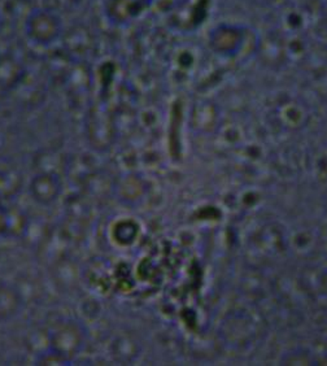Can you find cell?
<instances>
[{"instance_id":"cell-2","label":"cell","mask_w":327,"mask_h":366,"mask_svg":"<svg viewBox=\"0 0 327 366\" xmlns=\"http://www.w3.org/2000/svg\"><path fill=\"white\" fill-rule=\"evenodd\" d=\"M30 194L39 204H52L61 194V182L52 173H41L31 179Z\"/></svg>"},{"instance_id":"cell-4","label":"cell","mask_w":327,"mask_h":366,"mask_svg":"<svg viewBox=\"0 0 327 366\" xmlns=\"http://www.w3.org/2000/svg\"><path fill=\"white\" fill-rule=\"evenodd\" d=\"M19 307L17 295L8 289H0V318L11 317Z\"/></svg>"},{"instance_id":"cell-1","label":"cell","mask_w":327,"mask_h":366,"mask_svg":"<svg viewBox=\"0 0 327 366\" xmlns=\"http://www.w3.org/2000/svg\"><path fill=\"white\" fill-rule=\"evenodd\" d=\"M60 24L52 14L38 12L28 20V34L38 44H50L59 36Z\"/></svg>"},{"instance_id":"cell-5","label":"cell","mask_w":327,"mask_h":366,"mask_svg":"<svg viewBox=\"0 0 327 366\" xmlns=\"http://www.w3.org/2000/svg\"><path fill=\"white\" fill-rule=\"evenodd\" d=\"M12 225H14V221L7 208L0 205V238H4L11 234Z\"/></svg>"},{"instance_id":"cell-3","label":"cell","mask_w":327,"mask_h":366,"mask_svg":"<svg viewBox=\"0 0 327 366\" xmlns=\"http://www.w3.org/2000/svg\"><path fill=\"white\" fill-rule=\"evenodd\" d=\"M81 342V332L74 325H63L51 334V343L54 347V351L59 356L74 355L79 351Z\"/></svg>"}]
</instances>
